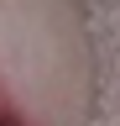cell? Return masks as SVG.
Instances as JSON below:
<instances>
[{"label": "cell", "instance_id": "obj_1", "mask_svg": "<svg viewBox=\"0 0 120 126\" xmlns=\"http://www.w3.org/2000/svg\"><path fill=\"white\" fill-rule=\"evenodd\" d=\"M0 126H32V121L21 116V105H16V94L5 89V79H0Z\"/></svg>", "mask_w": 120, "mask_h": 126}]
</instances>
